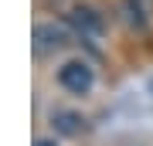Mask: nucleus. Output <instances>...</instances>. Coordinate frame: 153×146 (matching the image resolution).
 I'll use <instances>...</instances> for the list:
<instances>
[{
  "label": "nucleus",
  "mask_w": 153,
  "mask_h": 146,
  "mask_svg": "<svg viewBox=\"0 0 153 146\" xmlns=\"http://www.w3.org/2000/svg\"><path fill=\"white\" fill-rule=\"evenodd\" d=\"M55 82H58L61 92H68L75 99H85L95 88V68L85 58H65L58 65V71H55Z\"/></svg>",
  "instance_id": "f257e3e1"
},
{
  "label": "nucleus",
  "mask_w": 153,
  "mask_h": 146,
  "mask_svg": "<svg viewBox=\"0 0 153 146\" xmlns=\"http://www.w3.org/2000/svg\"><path fill=\"white\" fill-rule=\"evenodd\" d=\"M31 48H34V58H58V54H65L71 48V31L65 24L41 21V24H34Z\"/></svg>",
  "instance_id": "f03ea898"
},
{
  "label": "nucleus",
  "mask_w": 153,
  "mask_h": 146,
  "mask_svg": "<svg viewBox=\"0 0 153 146\" xmlns=\"http://www.w3.org/2000/svg\"><path fill=\"white\" fill-rule=\"evenodd\" d=\"M68 24L75 27V34L78 38H102V31H105V21H102V14L92 10V7H71L68 10Z\"/></svg>",
  "instance_id": "7ed1b4c3"
},
{
  "label": "nucleus",
  "mask_w": 153,
  "mask_h": 146,
  "mask_svg": "<svg viewBox=\"0 0 153 146\" xmlns=\"http://www.w3.org/2000/svg\"><path fill=\"white\" fill-rule=\"evenodd\" d=\"M51 129L55 136H65V139H78V136L88 133V119L75 109H55L51 112Z\"/></svg>",
  "instance_id": "20e7f679"
},
{
  "label": "nucleus",
  "mask_w": 153,
  "mask_h": 146,
  "mask_svg": "<svg viewBox=\"0 0 153 146\" xmlns=\"http://www.w3.org/2000/svg\"><path fill=\"white\" fill-rule=\"evenodd\" d=\"M119 14H123V21L133 27V31H143L150 21H146V10H143V4L140 0H119Z\"/></svg>",
  "instance_id": "39448f33"
},
{
  "label": "nucleus",
  "mask_w": 153,
  "mask_h": 146,
  "mask_svg": "<svg viewBox=\"0 0 153 146\" xmlns=\"http://www.w3.org/2000/svg\"><path fill=\"white\" fill-rule=\"evenodd\" d=\"M34 146H58V139H55V136H38Z\"/></svg>",
  "instance_id": "423d86ee"
}]
</instances>
